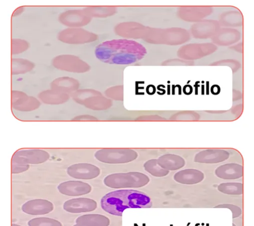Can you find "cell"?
<instances>
[{
	"mask_svg": "<svg viewBox=\"0 0 254 226\" xmlns=\"http://www.w3.org/2000/svg\"><path fill=\"white\" fill-rule=\"evenodd\" d=\"M157 160L159 166L162 168L168 171H177L185 166V159L178 155L164 154L160 157Z\"/></svg>",
	"mask_w": 254,
	"mask_h": 226,
	"instance_id": "cell-17",
	"label": "cell"
},
{
	"mask_svg": "<svg viewBox=\"0 0 254 226\" xmlns=\"http://www.w3.org/2000/svg\"><path fill=\"white\" fill-rule=\"evenodd\" d=\"M58 190L62 195L78 197L90 194L92 191V188L87 182L69 180L60 183L58 186Z\"/></svg>",
	"mask_w": 254,
	"mask_h": 226,
	"instance_id": "cell-11",
	"label": "cell"
},
{
	"mask_svg": "<svg viewBox=\"0 0 254 226\" xmlns=\"http://www.w3.org/2000/svg\"><path fill=\"white\" fill-rule=\"evenodd\" d=\"M29 168V164L12 163V173L18 174L27 171Z\"/></svg>",
	"mask_w": 254,
	"mask_h": 226,
	"instance_id": "cell-27",
	"label": "cell"
},
{
	"mask_svg": "<svg viewBox=\"0 0 254 226\" xmlns=\"http://www.w3.org/2000/svg\"><path fill=\"white\" fill-rule=\"evenodd\" d=\"M34 64L31 61L23 58H13L12 61L13 75L24 74L31 71Z\"/></svg>",
	"mask_w": 254,
	"mask_h": 226,
	"instance_id": "cell-21",
	"label": "cell"
},
{
	"mask_svg": "<svg viewBox=\"0 0 254 226\" xmlns=\"http://www.w3.org/2000/svg\"><path fill=\"white\" fill-rule=\"evenodd\" d=\"M38 98L46 104L60 105L68 101L69 95L51 89L40 93Z\"/></svg>",
	"mask_w": 254,
	"mask_h": 226,
	"instance_id": "cell-18",
	"label": "cell"
},
{
	"mask_svg": "<svg viewBox=\"0 0 254 226\" xmlns=\"http://www.w3.org/2000/svg\"><path fill=\"white\" fill-rule=\"evenodd\" d=\"M152 205V201L149 196L133 190L114 191L105 195L101 200V206L104 211L120 217L126 209L150 208Z\"/></svg>",
	"mask_w": 254,
	"mask_h": 226,
	"instance_id": "cell-2",
	"label": "cell"
},
{
	"mask_svg": "<svg viewBox=\"0 0 254 226\" xmlns=\"http://www.w3.org/2000/svg\"><path fill=\"white\" fill-rule=\"evenodd\" d=\"M216 208H226L229 209L232 212V218H236L242 214V210L239 207L232 204H221Z\"/></svg>",
	"mask_w": 254,
	"mask_h": 226,
	"instance_id": "cell-26",
	"label": "cell"
},
{
	"mask_svg": "<svg viewBox=\"0 0 254 226\" xmlns=\"http://www.w3.org/2000/svg\"><path fill=\"white\" fill-rule=\"evenodd\" d=\"M30 226H61L62 224L58 221L46 217L34 218L29 221Z\"/></svg>",
	"mask_w": 254,
	"mask_h": 226,
	"instance_id": "cell-24",
	"label": "cell"
},
{
	"mask_svg": "<svg viewBox=\"0 0 254 226\" xmlns=\"http://www.w3.org/2000/svg\"><path fill=\"white\" fill-rule=\"evenodd\" d=\"M77 85L76 82L74 79L69 77H60L52 82L51 88L69 95L76 89Z\"/></svg>",
	"mask_w": 254,
	"mask_h": 226,
	"instance_id": "cell-20",
	"label": "cell"
},
{
	"mask_svg": "<svg viewBox=\"0 0 254 226\" xmlns=\"http://www.w3.org/2000/svg\"><path fill=\"white\" fill-rule=\"evenodd\" d=\"M50 158L47 151L41 150H21L16 151L12 158V163L23 164L43 163Z\"/></svg>",
	"mask_w": 254,
	"mask_h": 226,
	"instance_id": "cell-6",
	"label": "cell"
},
{
	"mask_svg": "<svg viewBox=\"0 0 254 226\" xmlns=\"http://www.w3.org/2000/svg\"><path fill=\"white\" fill-rule=\"evenodd\" d=\"M216 175L225 179H235L242 177L243 168L240 164L228 163L218 167L215 171Z\"/></svg>",
	"mask_w": 254,
	"mask_h": 226,
	"instance_id": "cell-15",
	"label": "cell"
},
{
	"mask_svg": "<svg viewBox=\"0 0 254 226\" xmlns=\"http://www.w3.org/2000/svg\"><path fill=\"white\" fill-rule=\"evenodd\" d=\"M228 152L220 150H208L202 151L196 154L194 161L202 163H217L229 158Z\"/></svg>",
	"mask_w": 254,
	"mask_h": 226,
	"instance_id": "cell-14",
	"label": "cell"
},
{
	"mask_svg": "<svg viewBox=\"0 0 254 226\" xmlns=\"http://www.w3.org/2000/svg\"><path fill=\"white\" fill-rule=\"evenodd\" d=\"M174 180L180 183L191 185L198 183L204 179V175L200 171L195 169H186L176 173Z\"/></svg>",
	"mask_w": 254,
	"mask_h": 226,
	"instance_id": "cell-16",
	"label": "cell"
},
{
	"mask_svg": "<svg viewBox=\"0 0 254 226\" xmlns=\"http://www.w3.org/2000/svg\"><path fill=\"white\" fill-rule=\"evenodd\" d=\"M40 102L36 98L28 96L24 92L13 91L12 93V108L21 112L35 110L40 106Z\"/></svg>",
	"mask_w": 254,
	"mask_h": 226,
	"instance_id": "cell-8",
	"label": "cell"
},
{
	"mask_svg": "<svg viewBox=\"0 0 254 226\" xmlns=\"http://www.w3.org/2000/svg\"><path fill=\"white\" fill-rule=\"evenodd\" d=\"M53 66L59 70L80 73L88 70V66L76 56L62 54L55 57L52 60Z\"/></svg>",
	"mask_w": 254,
	"mask_h": 226,
	"instance_id": "cell-5",
	"label": "cell"
},
{
	"mask_svg": "<svg viewBox=\"0 0 254 226\" xmlns=\"http://www.w3.org/2000/svg\"><path fill=\"white\" fill-rule=\"evenodd\" d=\"M53 204L45 199H35L25 202L22 207L25 213L34 216L44 215L53 211Z\"/></svg>",
	"mask_w": 254,
	"mask_h": 226,
	"instance_id": "cell-13",
	"label": "cell"
},
{
	"mask_svg": "<svg viewBox=\"0 0 254 226\" xmlns=\"http://www.w3.org/2000/svg\"><path fill=\"white\" fill-rule=\"evenodd\" d=\"M143 167L146 172L155 177H163L169 173V171L162 168L158 163V160L155 159L147 161Z\"/></svg>",
	"mask_w": 254,
	"mask_h": 226,
	"instance_id": "cell-22",
	"label": "cell"
},
{
	"mask_svg": "<svg viewBox=\"0 0 254 226\" xmlns=\"http://www.w3.org/2000/svg\"><path fill=\"white\" fill-rule=\"evenodd\" d=\"M95 35L80 29L69 28L60 31L57 38L60 42L67 44H78L94 41Z\"/></svg>",
	"mask_w": 254,
	"mask_h": 226,
	"instance_id": "cell-7",
	"label": "cell"
},
{
	"mask_svg": "<svg viewBox=\"0 0 254 226\" xmlns=\"http://www.w3.org/2000/svg\"><path fill=\"white\" fill-rule=\"evenodd\" d=\"M110 224V220L108 217L99 214L85 215L76 220V226H107Z\"/></svg>",
	"mask_w": 254,
	"mask_h": 226,
	"instance_id": "cell-19",
	"label": "cell"
},
{
	"mask_svg": "<svg viewBox=\"0 0 254 226\" xmlns=\"http://www.w3.org/2000/svg\"><path fill=\"white\" fill-rule=\"evenodd\" d=\"M218 190L225 194L240 195L243 194V186L241 183H223L218 187Z\"/></svg>",
	"mask_w": 254,
	"mask_h": 226,
	"instance_id": "cell-23",
	"label": "cell"
},
{
	"mask_svg": "<svg viewBox=\"0 0 254 226\" xmlns=\"http://www.w3.org/2000/svg\"><path fill=\"white\" fill-rule=\"evenodd\" d=\"M29 48V44L27 41L21 39H13L12 41V54L22 53Z\"/></svg>",
	"mask_w": 254,
	"mask_h": 226,
	"instance_id": "cell-25",
	"label": "cell"
},
{
	"mask_svg": "<svg viewBox=\"0 0 254 226\" xmlns=\"http://www.w3.org/2000/svg\"><path fill=\"white\" fill-rule=\"evenodd\" d=\"M150 181L149 176L139 172L112 174L103 180L106 186L115 189L139 188L145 186Z\"/></svg>",
	"mask_w": 254,
	"mask_h": 226,
	"instance_id": "cell-3",
	"label": "cell"
},
{
	"mask_svg": "<svg viewBox=\"0 0 254 226\" xmlns=\"http://www.w3.org/2000/svg\"><path fill=\"white\" fill-rule=\"evenodd\" d=\"M207 95H208V86H209V85H208V82H207Z\"/></svg>",
	"mask_w": 254,
	"mask_h": 226,
	"instance_id": "cell-28",
	"label": "cell"
},
{
	"mask_svg": "<svg viewBox=\"0 0 254 226\" xmlns=\"http://www.w3.org/2000/svg\"><path fill=\"white\" fill-rule=\"evenodd\" d=\"M58 21L63 25L75 27L84 25L90 21L89 14L77 10H69L62 12L58 16Z\"/></svg>",
	"mask_w": 254,
	"mask_h": 226,
	"instance_id": "cell-12",
	"label": "cell"
},
{
	"mask_svg": "<svg viewBox=\"0 0 254 226\" xmlns=\"http://www.w3.org/2000/svg\"><path fill=\"white\" fill-rule=\"evenodd\" d=\"M68 175L72 178L79 179H92L100 174V169L90 163L73 164L68 169Z\"/></svg>",
	"mask_w": 254,
	"mask_h": 226,
	"instance_id": "cell-9",
	"label": "cell"
},
{
	"mask_svg": "<svg viewBox=\"0 0 254 226\" xmlns=\"http://www.w3.org/2000/svg\"><path fill=\"white\" fill-rule=\"evenodd\" d=\"M138 153L130 149H102L95 153L100 162L109 164H123L132 162L138 157Z\"/></svg>",
	"mask_w": 254,
	"mask_h": 226,
	"instance_id": "cell-4",
	"label": "cell"
},
{
	"mask_svg": "<svg viewBox=\"0 0 254 226\" xmlns=\"http://www.w3.org/2000/svg\"><path fill=\"white\" fill-rule=\"evenodd\" d=\"M97 207V202L86 198L70 199L63 204V209L72 214L91 212L95 211Z\"/></svg>",
	"mask_w": 254,
	"mask_h": 226,
	"instance_id": "cell-10",
	"label": "cell"
},
{
	"mask_svg": "<svg viewBox=\"0 0 254 226\" xmlns=\"http://www.w3.org/2000/svg\"><path fill=\"white\" fill-rule=\"evenodd\" d=\"M146 50L140 44L133 40L115 39L107 41L95 49L96 57L104 63L130 65L140 60Z\"/></svg>",
	"mask_w": 254,
	"mask_h": 226,
	"instance_id": "cell-1",
	"label": "cell"
},
{
	"mask_svg": "<svg viewBox=\"0 0 254 226\" xmlns=\"http://www.w3.org/2000/svg\"><path fill=\"white\" fill-rule=\"evenodd\" d=\"M202 94H204V86H202Z\"/></svg>",
	"mask_w": 254,
	"mask_h": 226,
	"instance_id": "cell-29",
	"label": "cell"
}]
</instances>
